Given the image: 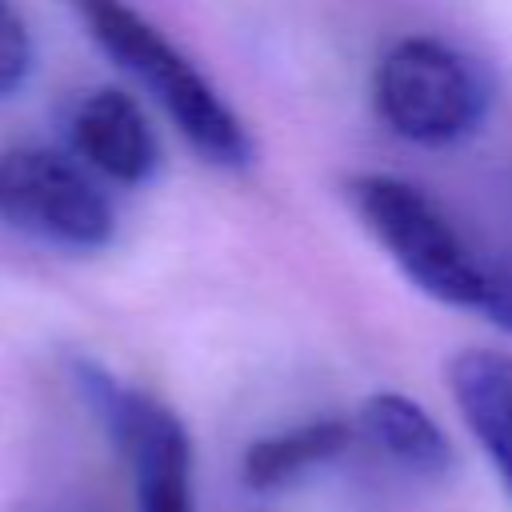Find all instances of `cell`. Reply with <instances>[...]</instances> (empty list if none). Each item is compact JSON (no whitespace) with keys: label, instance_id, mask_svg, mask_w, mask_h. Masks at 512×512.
I'll use <instances>...</instances> for the list:
<instances>
[{"label":"cell","instance_id":"9c48e42d","mask_svg":"<svg viewBox=\"0 0 512 512\" xmlns=\"http://www.w3.org/2000/svg\"><path fill=\"white\" fill-rule=\"evenodd\" d=\"M352 424L340 416H320L308 424H292L276 436H260L244 448L240 476L252 492H276L288 488L292 480L308 476L320 464H332L336 456L348 452L352 444Z\"/></svg>","mask_w":512,"mask_h":512},{"label":"cell","instance_id":"6da1fadb","mask_svg":"<svg viewBox=\"0 0 512 512\" xmlns=\"http://www.w3.org/2000/svg\"><path fill=\"white\" fill-rule=\"evenodd\" d=\"M344 192L420 292L512 332V268L476 252L428 192L384 172L352 176Z\"/></svg>","mask_w":512,"mask_h":512},{"label":"cell","instance_id":"7a4b0ae2","mask_svg":"<svg viewBox=\"0 0 512 512\" xmlns=\"http://www.w3.org/2000/svg\"><path fill=\"white\" fill-rule=\"evenodd\" d=\"M92 28V40L168 112L180 136L216 168H248L256 148L240 116L200 76V68L176 52L156 24L132 12L124 0H72Z\"/></svg>","mask_w":512,"mask_h":512},{"label":"cell","instance_id":"52a82bcc","mask_svg":"<svg viewBox=\"0 0 512 512\" xmlns=\"http://www.w3.org/2000/svg\"><path fill=\"white\" fill-rule=\"evenodd\" d=\"M452 400L512 496V356L468 348L448 360Z\"/></svg>","mask_w":512,"mask_h":512},{"label":"cell","instance_id":"8992f818","mask_svg":"<svg viewBox=\"0 0 512 512\" xmlns=\"http://www.w3.org/2000/svg\"><path fill=\"white\" fill-rule=\"evenodd\" d=\"M76 152L116 184H144L156 172L160 148L144 120V108L124 92H92L72 112Z\"/></svg>","mask_w":512,"mask_h":512},{"label":"cell","instance_id":"8fae6325","mask_svg":"<svg viewBox=\"0 0 512 512\" xmlns=\"http://www.w3.org/2000/svg\"><path fill=\"white\" fill-rule=\"evenodd\" d=\"M20 512H100V508L76 504V500H44V504H24Z\"/></svg>","mask_w":512,"mask_h":512},{"label":"cell","instance_id":"5b68a950","mask_svg":"<svg viewBox=\"0 0 512 512\" xmlns=\"http://www.w3.org/2000/svg\"><path fill=\"white\" fill-rule=\"evenodd\" d=\"M0 220L68 248H104L116 232L104 192L48 148H8L0 156Z\"/></svg>","mask_w":512,"mask_h":512},{"label":"cell","instance_id":"ba28073f","mask_svg":"<svg viewBox=\"0 0 512 512\" xmlns=\"http://www.w3.org/2000/svg\"><path fill=\"white\" fill-rule=\"evenodd\" d=\"M360 428L368 440L404 472L420 480H440L452 472L456 452L444 428L404 392H376L360 408Z\"/></svg>","mask_w":512,"mask_h":512},{"label":"cell","instance_id":"277c9868","mask_svg":"<svg viewBox=\"0 0 512 512\" xmlns=\"http://www.w3.org/2000/svg\"><path fill=\"white\" fill-rule=\"evenodd\" d=\"M384 124L416 144H456L484 120L488 92L476 68L448 44L412 36L384 52L376 80Z\"/></svg>","mask_w":512,"mask_h":512},{"label":"cell","instance_id":"30bf717a","mask_svg":"<svg viewBox=\"0 0 512 512\" xmlns=\"http://www.w3.org/2000/svg\"><path fill=\"white\" fill-rule=\"evenodd\" d=\"M32 72V40L20 12L0 0V96L16 92Z\"/></svg>","mask_w":512,"mask_h":512},{"label":"cell","instance_id":"3957f363","mask_svg":"<svg viewBox=\"0 0 512 512\" xmlns=\"http://www.w3.org/2000/svg\"><path fill=\"white\" fill-rule=\"evenodd\" d=\"M76 384L108 440L128 460L136 512H196L192 440L184 420L156 396L120 384L88 360L76 364Z\"/></svg>","mask_w":512,"mask_h":512}]
</instances>
